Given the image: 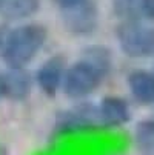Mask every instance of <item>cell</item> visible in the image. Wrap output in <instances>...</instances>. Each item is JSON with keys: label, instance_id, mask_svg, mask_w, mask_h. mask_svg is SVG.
Masks as SVG:
<instances>
[{"label": "cell", "instance_id": "obj_12", "mask_svg": "<svg viewBox=\"0 0 154 155\" xmlns=\"http://www.w3.org/2000/svg\"><path fill=\"white\" fill-rule=\"evenodd\" d=\"M143 0H114V12L122 20H142Z\"/></svg>", "mask_w": 154, "mask_h": 155}, {"label": "cell", "instance_id": "obj_16", "mask_svg": "<svg viewBox=\"0 0 154 155\" xmlns=\"http://www.w3.org/2000/svg\"><path fill=\"white\" fill-rule=\"evenodd\" d=\"M0 98H3V89H2V72H0Z\"/></svg>", "mask_w": 154, "mask_h": 155}, {"label": "cell", "instance_id": "obj_5", "mask_svg": "<svg viewBox=\"0 0 154 155\" xmlns=\"http://www.w3.org/2000/svg\"><path fill=\"white\" fill-rule=\"evenodd\" d=\"M63 26L70 34L86 37L96 32L99 25V11L94 2L83 0V2L62 9Z\"/></svg>", "mask_w": 154, "mask_h": 155}, {"label": "cell", "instance_id": "obj_11", "mask_svg": "<svg viewBox=\"0 0 154 155\" xmlns=\"http://www.w3.org/2000/svg\"><path fill=\"white\" fill-rule=\"evenodd\" d=\"M134 141L140 152L154 155V120H143L134 129Z\"/></svg>", "mask_w": 154, "mask_h": 155}, {"label": "cell", "instance_id": "obj_13", "mask_svg": "<svg viewBox=\"0 0 154 155\" xmlns=\"http://www.w3.org/2000/svg\"><path fill=\"white\" fill-rule=\"evenodd\" d=\"M142 18L154 23V0H143L142 2Z\"/></svg>", "mask_w": 154, "mask_h": 155}, {"label": "cell", "instance_id": "obj_2", "mask_svg": "<svg viewBox=\"0 0 154 155\" xmlns=\"http://www.w3.org/2000/svg\"><path fill=\"white\" fill-rule=\"evenodd\" d=\"M109 72L111 71L100 66L94 60L82 55L77 61L68 64L62 92L68 98L82 100L96 92Z\"/></svg>", "mask_w": 154, "mask_h": 155}, {"label": "cell", "instance_id": "obj_9", "mask_svg": "<svg viewBox=\"0 0 154 155\" xmlns=\"http://www.w3.org/2000/svg\"><path fill=\"white\" fill-rule=\"evenodd\" d=\"M126 86L131 97L139 104H154V72L134 69L126 77Z\"/></svg>", "mask_w": 154, "mask_h": 155}, {"label": "cell", "instance_id": "obj_14", "mask_svg": "<svg viewBox=\"0 0 154 155\" xmlns=\"http://www.w3.org/2000/svg\"><path fill=\"white\" fill-rule=\"evenodd\" d=\"M8 32H9V29L6 26H0V58H2V54H3V49H5V45H6Z\"/></svg>", "mask_w": 154, "mask_h": 155}, {"label": "cell", "instance_id": "obj_6", "mask_svg": "<svg viewBox=\"0 0 154 155\" xmlns=\"http://www.w3.org/2000/svg\"><path fill=\"white\" fill-rule=\"evenodd\" d=\"M68 69L67 58L57 54L43 61L36 72V84L46 97H56L63 87L65 74Z\"/></svg>", "mask_w": 154, "mask_h": 155}, {"label": "cell", "instance_id": "obj_7", "mask_svg": "<svg viewBox=\"0 0 154 155\" xmlns=\"http://www.w3.org/2000/svg\"><path fill=\"white\" fill-rule=\"evenodd\" d=\"M34 81L36 78L25 68H8L6 72H2L3 98L11 101L26 100L33 92Z\"/></svg>", "mask_w": 154, "mask_h": 155}, {"label": "cell", "instance_id": "obj_3", "mask_svg": "<svg viewBox=\"0 0 154 155\" xmlns=\"http://www.w3.org/2000/svg\"><path fill=\"white\" fill-rule=\"evenodd\" d=\"M103 130L99 115V104L91 101H80L56 115L53 124V135L65 137L71 134Z\"/></svg>", "mask_w": 154, "mask_h": 155}, {"label": "cell", "instance_id": "obj_4", "mask_svg": "<svg viewBox=\"0 0 154 155\" xmlns=\"http://www.w3.org/2000/svg\"><path fill=\"white\" fill-rule=\"evenodd\" d=\"M116 38L120 51L129 58L154 57V28L140 20H123L116 26Z\"/></svg>", "mask_w": 154, "mask_h": 155}, {"label": "cell", "instance_id": "obj_10", "mask_svg": "<svg viewBox=\"0 0 154 155\" xmlns=\"http://www.w3.org/2000/svg\"><path fill=\"white\" fill-rule=\"evenodd\" d=\"M40 0H0V17L5 20H22L34 15Z\"/></svg>", "mask_w": 154, "mask_h": 155}, {"label": "cell", "instance_id": "obj_15", "mask_svg": "<svg viewBox=\"0 0 154 155\" xmlns=\"http://www.w3.org/2000/svg\"><path fill=\"white\" fill-rule=\"evenodd\" d=\"M53 2L60 6V9H65V8H70V6H74L80 2H83V0H53Z\"/></svg>", "mask_w": 154, "mask_h": 155}, {"label": "cell", "instance_id": "obj_1", "mask_svg": "<svg viewBox=\"0 0 154 155\" xmlns=\"http://www.w3.org/2000/svg\"><path fill=\"white\" fill-rule=\"evenodd\" d=\"M48 29L40 23H25L9 29L2 61L6 68H26L45 48Z\"/></svg>", "mask_w": 154, "mask_h": 155}, {"label": "cell", "instance_id": "obj_8", "mask_svg": "<svg viewBox=\"0 0 154 155\" xmlns=\"http://www.w3.org/2000/svg\"><path fill=\"white\" fill-rule=\"evenodd\" d=\"M97 104H99L100 123L105 130L122 127L131 120L129 104L122 97L108 95V97H103Z\"/></svg>", "mask_w": 154, "mask_h": 155}]
</instances>
